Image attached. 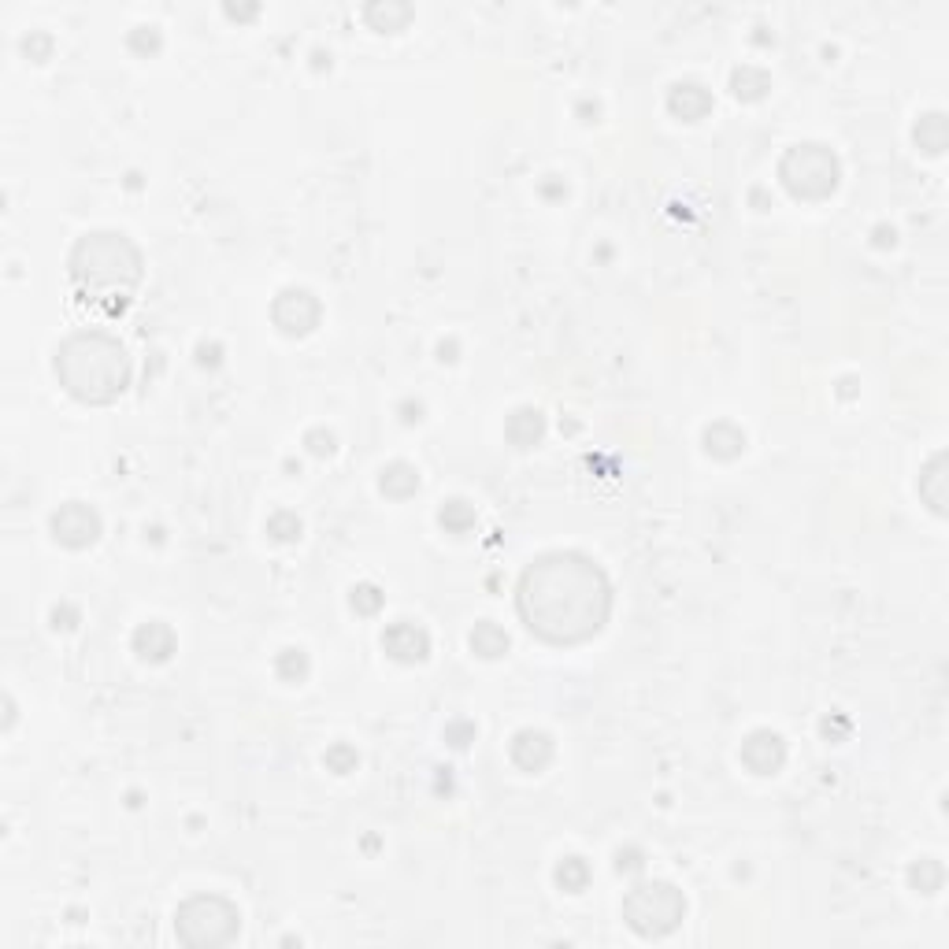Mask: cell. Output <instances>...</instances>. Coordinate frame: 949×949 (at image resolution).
Listing matches in <instances>:
<instances>
[{"label":"cell","mask_w":949,"mask_h":949,"mask_svg":"<svg viewBox=\"0 0 949 949\" xmlns=\"http://www.w3.org/2000/svg\"><path fill=\"white\" fill-rule=\"evenodd\" d=\"M768 89H772V78H768V71H764V67L746 64V67H738V71L731 75V93L738 97V101L753 104V101H760Z\"/></svg>","instance_id":"44dd1931"},{"label":"cell","mask_w":949,"mask_h":949,"mask_svg":"<svg viewBox=\"0 0 949 949\" xmlns=\"http://www.w3.org/2000/svg\"><path fill=\"white\" fill-rule=\"evenodd\" d=\"M438 353H442V360H456V342H449V345H438Z\"/></svg>","instance_id":"d590c367"},{"label":"cell","mask_w":949,"mask_h":949,"mask_svg":"<svg viewBox=\"0 0 949 949\" xmlns=\"http://www.w3.org/2000/svg\"><path fill=\"white\" fill-rule=\"evenodd\" d=\"M438 523H442L449 534H468L475 527V508L464 501V497H449L438 508Z\"/></svg>","instance_id":"603a6c76"},{"label":"cell","mask_w":949,"mask_h":949,"mask_svg":"<svg viewBox=\"0 0 949 949\" xmlns=\"http://www.w3.org/2000/svg\"><path fill=\"white\" fill-rule=\"evenodd\" d=\"M942 883H946V868H942V861H935V857H920V861L909 868V886L916 894H924V898L938 894Z\"/></svg>","instance_id":"7402d4cb"},{"label":"cell","mask_w":949,"mask_h":949,"mask_svg":"<svg viewBox=\"0 0 949 949\" xmlns=\"http://www.w3.org/2000/svg\"><path fill=\"white\" fill-rule=\"evenodd\" d=\"M134 653L149 664H164L175 653V631L164 620H149L134 631Z\"/></svg>","instance_id":"4fadbf2b"},{"label":"cell","mask_w":949,"mask_h":949,"mask_svg":"<svg viewBox=\"0 0 949 949\" xmlns=\"http://www.w3.org/2000/svg\"><path fill=\"white\" fill-rule=\"evenodd\" d=\"M327 768L330 772H338V775H349V772H356V764H360V757H356V749L353 746H345V742H338V746H330L327 749Z\"/></svg>","instance_id":"83f0119b"},{"label":"cell","mask_w":949,"mask_h":949,"mask_svg":"<svg viewBox=\"0 0 949 949\" xmlns=\"http://www.w3.org/2000/svg\"><path fill=\"white\" fill-rule=\"evenodd\" d=\"M894 238H898V234H894V227H875V245H879V249L894 245Z\"/></svg>","instance_id":"836d02e7"},{"label":"cell","mask_w":949,"mask_h":949,"mask_svg":"<svg viewBox=\"0 0 949 949\" xmlns=\"http://www.w3.org/2000/svg\"><path fill=\"white\" fill-rule=\"evenodd\" d=\"M505 438H508V445H516V449H534V445H542L545 416L538 412V408H516V412L505 419Z\"/></svg>","instance_id":"5bb4252c"},{"label":"cell","mask_w":949,"mask_h":949,"mask_svg":"<svg viewBox=\"0 0 949 949\" xmlns=\"http://www.w3.org/2000/svg\"><path fill=\"white\" fill-rule=\"evenodd\" d=\"M67 275H71L75 297L89 312L123 316L141 286L145 264H141L138 245L127 234L93 230L75 241V249L67 256Z\"/></svg>","instance_id":"7a4b0ae2"},{"label":"cell","mask_w":949,"mask_h":949,"mask_svg":"<svg viewBox=\"0 0 949 949\" xmlns=\"http://www.w3.org/2000/svg\"><path fill=\"white\" fill-rule=\"evenodd\" d=\"M912 141H916V149L927 152V156H942L946 152V115L942 112H927L920 115V123L912 127Z\"/></svg>","instance_id":"d6986e66"},{"label":"cell","mask_w":949,"mask_h":949,"mask_svg":"<svg viewBox=\"0 0 949 949\" xmlns=\"http://www.w3.org/2000/svg\"><path fill=\"white\" fill-rule=\"evenodd\" d=\"M686 898L679 886L653 879V883H634L623 898V920L634 935L642 938H664L683 924Z\"/></svg>","instance_id":"8992f818"},{"label":"cell","mask_w":949,"mask_h":949,"mask_svg":"<svg viewBox=\"0 0 949 949\" xmlns=\"http://www.w3.org/2000/svg\"><path fill=\"white\" fill-rule=\"evenodd\" d=\"M738 757H742V764H746L753 775H775L786 764L783 734L760 727V731H753L746 742H742V753H738Z\"/></svg>","instance_id":"30bf717a"},{"label":"cell","mask_w":949,"mask_h":949,"mask_svg":"<svg viewBox=\"0 0 949 949\" xmlns=\"http://www.w3.org/2000/svg\"><path fill=\"white\" fill-rule=\"evenodd\" d=\"M590 864L583 861V857H564V861L557 864V872H553V879H557L560 890H568V894H583L586 886H590Z\"/></svg>","instance_id":"cb8c5ba5"},{"label":"cell","mask_w":949,"mask_h":949,"mask_svg":"<svg viewBox=\"0 0 949 949\" xmlns=\"http://www.w3.org/2000/svg\"><path fill=\"white\" fill-rule=\"evenodd\" d=\"M553 738L545 731H534V727H527V731H519L516 738H512V746H508V757H512V764H516L519 772L527 775H538L545 772L549 764H553Z\"/></svg>","instance_id":"8fae6325"},{"label":"cell","mask_w":949,"mask_h":949,"mask_svg":"<svg viewBox=\"0 0 949 949\" xmlns=\"http://www.w3.org/2000/svg\"><path fill=\"white\" fill-rule=\"evenodd\" d=\"M319 316H323L319 301L308 290H297V286L282 290L279 297H275V304H271V323H275L286 338L312 334V330L319 327Z\"/></svg>","instance_id":"52a82bcc"},{"label":"cell","mask_w":949,"mask_h":949,"mask_svg":"<svg viewBox=\"0 0 949 949\" xmlns=\"http://www.w3.org/2000/svg\"><path fill=\"white\" fill-rule=\"evenodd\" d=\"M779 182L798 201H827L838 190V182H842V164H838L835 152L820 145V141H801V145L783 152Z\"/></svg>","instance_id":"277c9868"},{"label":"cell","mask_w":949,"mask_h":949,"mask_svg":"<svg viewBox=\"0 0 949 949\" xmlns=\"http://www.w3.org/2000/svg\"><path fill=\"white\" fill-rule=\"evenodd\" d=\"M49 531L67 549H89L101 538V516H97V508L82 505V501H67L52 512Z\"/></svg>","instance_id":"ba28073f"},{"label":"cell","mask_w":949,"mask_h":949,"mask_svg":"<svg viewBox=\"0 0 949 949\" xmlns=\"http://www.w3.org/2000/svg\"><path fill=\"white\" fill-rule=\"evenodd\" d=\"M445 742L453 749H468L475 742V723L471 720H453L445 727Z\"/></svg>","instance_id":"f546056e"},{"label":"cell","mask_w":949,"mask_h":949,"mask_svg":"<svg viewBox=\"0 0 949 949\" xmlns=\"http://www.w3.org/2000/svg\"><path fill=\"white\" fill-rule=\"evenodd\" d=\"M401 412H405V423H419V419H423V405H419V401L416 405H412V401L401 405Z\"/></svg>","instance_id":"e575fe53"},{"label":"cell","mask_w":949,"mask_h":949,"mask_svg":"<svg viewBox=\"0 0 949 949\" xmlns=\"http://www.w3.org/2000/svg\"><path fill=\"white\" fill-rule=\"evenodd\" d=\"M468 642H471V653L482 660H497L508 653V634H505V627H497L494 620L475 623L468 634Z\"/></svg>","instance_id":"ac0fdd59"},{"label":"cell","mask_w":949,"mask_h":949,"mask_svg":"<svg viewBox=\"0 0 949 949\" xmlns=\"http://www.w3.org/2000/svg\"><path fill=\"white\" fill-rule=\"evenodd\" d=\"M175 931L178 938L193 949L227 946L241 931V912L238 905L227 901L223 894H193L190 901L178 905Z\"/></svg>","instance_id":"5b68a950"},{"label":"cell","mask_w":949,"mask_h":949,"mask_svg":"<svg viewBox=\"0 0 949 949\" xmlns=\"http://www.w3.org/2000/svg\"><path fill=\"white\" fill-rule=\"evenodd\" d=\"M705 453L716 456V460H734V456L746 453V431H738L731 419H716L705 427Z\"/></svg>","instance_id":"9a60e30c"},{"label":"cell","mask_w":949,"mask_h":949,"mask_svg":"<svg viewBox=\"0 0 949 949\" xmlns=\"http://www.w3.org/2000/svg\"><path fill=\"white\" fill-rule=\"evenodd\" d=\"M920 497L935 516H946V456L935 453L920 475Z\"/></svg>","instance_id":"2e32d148"},{"label":"cell","mask_w":949,"mask_h":949,"mask_svg":"<svg viewBox=\"0 0 949 949\" xmlns=\"http://www.w3.org/2000/svg\"><path fill=\"white\" fill-rule=\"evenodd\" d=\"M130 49L156 52V49H160V30H156V26H138V30L130 34Z\"/></svg>","instance_id":"4dcf8cb0"},{"label":"cell","mask_w":949,"mask_h":949,"mask_svg":"<svg viewBox=\"0 0 949 949\" xmlns=\"http://www.w3.org/2000/svg\"><path fill=\"white\" fill-rule=\"evenodd\" d=\"M364 19L371 23V30H379V34H397V30L408 26L412 8H408V4H393V0H386V4H367Z\"/></svg>","instance_id":"ffe728a7"},{"label":"cell","mask_w":949,"mask_h":949,"mask_svg":"<svg viewBox=\"0 0 949 949\" xmlns=\"http://www.w3.org/2000/svg\"><path fill=\"white\" fill-rule=\"evenodd\" d=\"M382 649L397 664H423L431 657V634H427V627H419L412 620H397L382 631Z\"/></svg>","instance_id":"9c48e42d"},{"label":"cell","mask_w":949,"mask_h":949,"mask_svg":"<svg viewBox=\"0 0 949 949\" xmlns=\"http://www.w3.org/2000/svg\"><path fill=\"white\" fill-rule=\"evenodd\" d=\"M275 671H279L282 683H304L308 679V671H312V660H308V653H304L301 646H290L282 649L279 660H275Z\"/></svg>","instance_id":"d4e9b609"},{"label":"cell","mask_w":949,"mask_h":949,"mask_svg":"<svg viewBox=\"0 0 949 949\" xmlns=\"http://www.w3.org/2000/svg\"><path fill=\"white\" fill-rule=\"evenodd\" d=\"M301 531H304L301 516H297V512H286V508L267 519V534H271L275 542H282V545L297 542V538H301Z\"/></svg>","instance_id":"484cf974"},{"label":"cell","mask_w":949,"mask_h":949,"mask_svg":"<svg viewBox=\"0 0 949 949\" xmlns=\"http://www.w3.org/2000/svg\"><path fill=\"white\" fill-rule=\"evenodd\" d=\"M379 490L386 497H393V501H405V497H412L419 490V471L412 464H405V460H393V464L382 468Z\"/></svg>","instance_id":"e0dca14e"},{"label":"cell","mask_w":949,"mask_h":949,"mask_svg":"<svg viewBox=\"0 0 949 949\" xmlns=\"http://www.w3.org/2000/svg\"><path fill=\"white\" fill-rule=\"evenodd\" d=\"M516 612L549 646H583L612 616V583L586 553H545L519 575Z\"/></svg>","instance_id":"6da1fadb"},{"label":"cell","mask_w":949,"mask_h":949,"mask_svg":"<svg viewBox=\"0 0 949 949\" xmlns=\"http://www.w3.org/2000/svg\"><path fill=\"white\" fill-rule=\"evenodd\" d=\"M382 590L375 583H356L353 586V594H349V605H353V612L356 616H375L382 608Z\"/></svg>","instance_id":"4316f807"},{"label":"cell","mask_w":949,"mask_h":949,"mask_svg":"<svg viewBox=\"0 0 949 949\" xmlns=\"http://www.w3.org/2000/svg\"><path fill=\"white\" fill-rule=\"evenodd\" d=\"M78 623V608L75 605H56L52 608V627L56 631H71Z\"/></svg>","instance_id":"1f68e13d"},{"label":"cell","mask_w":949,"mask_h":949,"mask_svg":"<svg viewBox=\"0 0 949 949\" xmlns=\"http://www.w3.org/2000/svg\"><path fill=\"white\" fill-rule=\"evenodd\" d=\"M56 379L82 405H112L130 386V356L108 330H75L56 349Z\"/></svg>","instance_id":"3957f363"},{"label":"cell","mask_w":949,"mask_h":949,"mask_svg":"<svg viewBox=\"0 0 949 949\" xmlns=\"http://www.w3.org/2000/svg\"><path fill=\"white\" fill-rule=\"evenodd\" d=\"M642 849H634V846H627V849H620L616 853V872H638L642 868Z\"/></svg>","instance_id":"d6a6232c"},{"label":"cell","mask_w":949,"mask_h":949,"mask_svg":"<svg viewBox=\"0 0 949 949\" xmlns=\"http://www.w3.org/2000/svg\"><path fill=\"white\" fill-rule=\"evenodd\" d=\"M668 112L683 123H701L712 112V93L701 82H675L668 89Z\"/></svg>","instance_id":"7c38bea8"},{"label":"cell","mask_w":949,"mask_h":949,"mask_svg":"<svg viewBox=\"0 0 949 949\" xmlns=\"http://www.w3.org/2000/svg\"><path fill=\"white\" fill-rule=\"evenodd\" d=\"M304 445H308V453L312 456H334V449H338V438L330 431H323V427H316V431L304 434Z\"/></svg>","instance_id":"f1b7e54d"}]
</instances>
